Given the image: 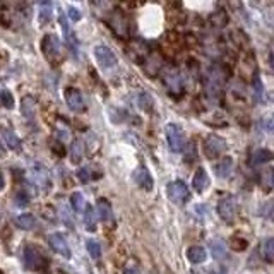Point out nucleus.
<instances>
[{
	"label": "nucleus",
	"instance_id": "nucleus-32",
	"mask_svg": "<svg viewBox=\"0 0 274 274\" xmlns=\"http://www.w3.org/2000/svg\"><path fill=\"white\" fill-rule=\"evenodd\" d=\"M78 178L81 180L82 183H89V182H91V178H93L91 170H89L88 166H82V168H79L78 170Z\"/></svg>",
	"mask_w": 274,
	"mask_h": 274
},
{
	"label": "nucleus",
	"instance_id": "nucleus-33",
	"mask_svg": "<svg viewBox=\"0 0 274 274\" xmlns=\"http://www.w3.org/2000/svg\"><path fill=\"white\" fill-rule=\"evenodd\" d=\"M67 16H69V19H71V21H74V22H79L82 19L81 11H79V9H76V7H72V5H69V7H67Z\"/></svg>",
	"mask_w": 274,
	"mask_h": 274
},
{
	"label": "nucleus",
	"instance_id": "nucleus-24",
	"mask_svg": "<svg viewBox=\"0 0 274 274\" xmlns=\"http://www.w3.org/2000/svg\"><path fill=\"white\" fill-rule=\"evenodd\" d=\"M209 247H211L213 255H215L216 260L226 259V247H225V243H223L221 240H213V242L209 243Z\"/></svg>",
	"mask_w": 274,
	"mask_h": 274
},
{
	"label": "nucleus",
	"instance_id": "nucleus-10",
	"mask_svg": "<svg viewBox=\"0 0 274 274\" xmlns=\"http://www.w3.org/2000/svg\"><path fill=\"white\" fill-rule=\"evenodd\" d=\"M132 178H134V182H136V185L141 187V189L146 190V192H151L153 187H155V180H153L151 173H149V170L146 168L144 165H139L136 170H134Z\"/></svg>",
	"mask_w": 274,
	"mask_h": 274
},
{
	"label": "nucleus",
	"instance_id": "nucleus-5",
	"mask_svg": "<svg viewBox=\"0 0 274 274\" xmlns=\"http://www.w3.org/2000/svg\"><path fill=\"white\" fill-rule=\"evenodd\" d=\"M216 211H218L219 218L225 223H233V219H235V216H236V199L232 194H225V196L218 200Z\"/></svg>",
	"mask_w": 274,
	"mask_h": 274
},
{
	"label": "nucleus",
	"instance_id": "nucleus-16",
	"mask_svg": "<svg viewBox=\"0 0 274 274\" xmlns=\"http://www.w3.org/2000/svg\"><path fill=\"white\" fill-rule=\"evenodd\" d=\"M96 213H98L99 219L101 221H110L112 219V204H110L108 199H105V197H99L98 200H96Z\"/></svg>",
	"mask_w": 274,
	"mask_h": 274
},
{
	"label": "nucleus",
	"instance_id": "nucleus-19",
	"mask_svg": "<svg viewBox=\"0 0 274 274\" xmlns=\"http://www.w3.org/2000/svg\"><path fill=\"white\" fill-rule=\"evenodd\" d=\"M33 180H35V185L38 189H46L50 185V175L43 166H36L33 170Z\"/></svg>",
	"mask_w": 274,
	"mask_h": 274
},
{
	"label": "nucleus",
	"instance_id": "nucleus-37",
	"mask_svg": "<svg viewBox=\"0 0 274 274\" xmlns=\"http://www.w3.org/2000/svg\"><path fill=\"white\" fill-rule=\"evenodd\" d=\"M4 189V175H2V173H0V190Z\"/></svg>",
	"mask_w": 274,
	"mask_h": 274
},
{
	"label": "nucleus",
	"instance_id": "nucleus-35",
	"mask_svg": "<svg viewBox=\"0 0 274 274\" xmlns=\"http://www.w3.org/2000/svg\"><path fill=\"white\" fill-rule=\"evenodd\" d=\"M123 274H139V267L136 266V262H127L123 267Z\"/></svg>",
	"mask_w": 274,
	"mask_h": 274
},
{
	"label": "nucleus",
	"instance_id": "nucleus-15",
	"mask_svg": "<svg viewBox=\"0 0 274 274\" xmlns=\"http://www.w3.org/2000/svg\"><path fill=\"white\" fill-rule=\"evenodd\" d=\"M206 259H208V252H206L204 247L192 245L187 249V260H189L190 264H202Z\"/></svg>",
	"mask_w": 274,
	"mask_h": 274
},
{
	"label": "nucleus",
	"instance_id": "nucleus-27",
	"mask_svg": "<svg viewBox=\"0 0 274 274\" xmlns=\"http://www.w3.org/2000/svg\"><path fill=\"white\" fill-rule=\"evenodd\" d=\"M86 249H88V254L91 255V259H95V260H98V259H101V245H99L96 240H88L86 242Z\"/></svg>",
	"mask_w": 274,
	"mask_h": 274
},
{
	"label": "nucleus",
	"instance_id": "nucleus-20",
	"mask_svg": "<svg viewBox=\"0 0 274 274\" xmlns=\"http://www.w3.org/2000/svg\"><path fill=\"white\" fill-rule=\"evenodd\" d=\"M260 255H262V259L266 260L267 264L274 262V238L273 236H269V238H266L260 243Z\"/></svg>",
	"mask_w": 274,
	"mask_h": 274
},
{
	"label": "nucleus",
	"instance_id": "nucleus-13",
	"mask_svg": "<svg viewBox=\"0 0 274 274\" xmlns=\"http://www.w3.org/2000/svg\"><path fill=\"white\" fill-rule=\"evenodd\" d=\"M165 84L172 95H182L183 91V81L176 71H172L165 76Z\"/></svg>",
	"mask_w": 274,
	"mask_h": 274
},
{
	"label": "nucleus",
	"instance_id": "nucleus-34",
	"mask_svg": "<svg viewBox=\"0 0 274 274\" xmlns=\"http://www.w3.org/2000/svg\"><path fill=\"white\" fill-rule=\"evenodd\" d=\"M254 91H255V99L259 101V99H262V81H260L259 78L254 81Z\"/></svg>",
	"mask_w": 274,
	"mask_h": 274
},
{
	"label": "nucleus",
	"instance_id": "nucleus-26",
	"mask_svg": "<svg viewBox=\"0 0 274 274\" xmlns=\"http://www.w3.org/2000/svg\"><path fill=\"white\" fill-rule=\"evenodd\" d=\"M71 204H72V209H74L76 213H82L86 208V200H84V196H82L81 192H74L71 197Z\"/></svg>",
	"mask_w": 274,
	"mask_h": 274
},
{
	"label": "nucleus",
	"instance_id": "nucleus-3",
	"mask_svg": "<svg viewBox=\"0 0 274 274\" xmlns=\"http://www.w3.org/2000/svg\"><path fill=\"white\" fill-rule=\"evenodd\" d=\"M24 266L29 271H41L46 267V259L36 245L24 247Z\"/></svg>",
	"mask_w": 274,
	"mask_h": 274
},
{
	"label": "nucleus",
	"instance_id": "nucleus-30",
	"mask_svg": "<svg viewBox=\"0 0 274 274\" xmlns=\"http://www.w3.org/2000/svg\"><path fill=\"white\" fill-rule=\"evenodd\" d=\"M260 183L264 185V190L269 192L271 187H273V172H271V168H267L266 172L260 175Z\"/></svg>",
	"mask_w": 274,
	"mask_h": 274
},
{
	"label": "nucleus",
	"instance_id": "nucleus-9",
	"mask_svg": "<svg viewBox=\"0 0 274 274\" xmlns=\"http://www.w3.org/2000/svg\"><path fill=\"white\" fill-rule=\"evenodd\" d=\"M48 245L52 247L53 252L62 255L63 259H71L72 257L71 247H69V243H67L65 236H63L62 233H52V235L48 236Z\"/></svg>",
	"mask_w": 274,
	"mask_h": 274
},
{
	"label": "nucleus",
	"instance_id": "nucleus-31",
	"mask_svg": "<svg viewBox=\"0 0 274 274\" xmlns=\"http://www.w3.org/2000/svg\"><path fill=\"white\" fill-rule=\"evenodd\" d=\"M247 247H249L247 240L240 238V236H233V238H232V249L235 250V252H243Z\"/></svg>",
	"mask_w": 274,
	"mask_h": 274
},
{
	"label": "nucleus",
	"instance_id": "nucleus-11",
	"mask_svg": "<svg viewBox=\"0 0 274 274\" xmlns=\"http://www.w3.org/2000/svg\"><path fill=\"white\" fill-rule=\"evenodd\" d=\"M209 185H211V180H209L208 172H206L204 168H197L196 173H194V176H192L194 190H196L197 194H202L209 189Z\"/></svg>",
	"mask_w": 274,
	"mask_h": 274
},
{
	"label": "nucleus",
	"instance_id": "nucleus-2",
	"mask_svg": "<svg viewBox=\"0 0 274 274\" xmlns=\"http://www.w3.org/2000/svg\"><path fill=\"white\" fill-rule=\"evenodd\" d=\"M165 132H166V142H168L170 149L173 153H182L187 144L185 132H183L182 127L176 125V123H168Z\"/></svg>",
	"mask_w": 274,
	"mask_h": 274
},
{
	"label": "nucleus",
	"instance_id": "nucleus-25",
	"mask_svg": "<svg viewBox=\"0 0 274 274\" xmlns=\"http://www.w3.org/2000/svg\"><path fill=\"white\" fill-rule=\"evenodd\" d=\"M21 108H22V115H24L26 118L31 120L33 117H35V113H36V103H35V99L29 98V96H28V98H24V99H22Z\"/></svg>",
	"mask_w": 274,
	"mask_h": 274
},
{
	"label": "nucleus",
	"instance_id": "nucleus-4",
	"mask_svg": "<svg viewBox=\"0 0 274 274\" xmlns=\"http://www.w3.org/2000/svg\"><path fill=\"white\" fill-rule=\"evenodd\" d=\"M166 196H168V199L172 200L173 204L182 206V204H185L187 200H189L190 192H189V187H187L182 180H173V182H170L168 187H166Z\"/></svg>",
	"mask_w": 274,
	"mask_h": 274
},
{
	"label": "nucleus",
	"instance_id": "nucleus-22",
	"mask_svg": "<svg viewBox=\"0 0 274 274\" xmlns=\"http://www.w3.org/2000/svg\"><path fill=\"white\" fill-rule=\"evenodd\" d=\"M84 226L88 232H96V211L91 206L84 208Z\"/></svg>",
	"mask_w": 274,
	"mask_h": 274
},
{
	"label": "nucleus",
	"instance_id": "nucleus-18",
	"mask_svg": "<svg viewBox=\"0 0 274 274\" xmlns=\"http://www.w3.org/2000/svg\"><path fill=\"white\" fill-rule=\"evenodd\" d=\"M232 170H233V159L230 158V156L221 158L215 166V173H216V176H219V178H226V176L232 173Z\"/></svg>",
	"mask_w": 274,
	"mask_h": 274
},
{
	"label": "nucleus",
	"instance_id": "nucleus-1",
	"mask_svg": "<svg viewBox=\"0 0 274 274\" xmlns=\"http://www.w3.org/2000/svg\"><path fill=\"white\" fill-rule=\"evenodd\" d=\"M204 156L208 159H215L219 158L221 155H225L226 149H228V144L223 137L216 136V134H209L206 139H204Z\"/></svg>",
	"mask_w": 274,
	"mask_h": 274
},
{
	"label": "nucleus",
	"instance_id": "nucleus-14",
	"mask_svg": "<svg viewBox=\"0 0 274 274\" xmlns=\"http://www.w3.org/2000/svg\"><path fill=\"white\" fill-rule=\"evenodd\" d=\"M53 18V2L52 0H38V22L48 24Z\"/></svg>",
	"mask_w": 274,
	"mask_h": 274
},
{
	"label": "nucleus",
	"instance_id": "nucleus-28",
	"mask_svg": "<svg viewBox=\"0 0 274 274\" xmlns=\"http://www.w3.org/2000/svg\"><path fill=\"white\" fill-rule=\"evenodd\" d=\"M0 105L9 110L14 108V96H12L11 91H7V89H2V91H0Z\"/></svg>",
	"mask_w": 274,
	"mask_h": 274
},
{
	"label": "nucleus",
	"instance_id": "nucleus-23",
	"mask_svg": "<svg viewBox=\"0 0 274 274\" xmlns=\"http://www.w3.org/2000/svg\"><path fill=\"white\" fill-rule=\"evenodd\" d=\"M273 159V153L269 149H257L252 155V163L254 165H264V163H269Z\"/></svg>",
	"mask_w": 274,
	"mask_h": 274
},
{
	"label": "nucleus",
	"instance_id": "nucleus-8",
	"mask_svg": "<svg viewBox=\"0 0 274 274\" xmlns=\"http://www.w3.org/2000/svg\"><path fill=\"white\" fill-rule=\"evenodd\" d=\"M63 98H65L67 106L72 110V112H84L86 110V98L78 88H67L63 93Z\"/></svg>",
	"mask_w": 274,
	"mask_h": 274
},
{
	"label": "nucleus",
	"instance_id": "nucleus-6",
	"mask_svg": "<svg viewBox=\"0 0 274 274\" xmlns=\"http://www.w3.org/2000/svg\"><path fill=\"white\" fill-rule=\"evenodd\" d=\"M39 48H41L43 55H45L50 62L60 59V55H62V43H60V39L57 38L55 35H52V33L43 36L41 43H39Z\"/></svg>",
	"mask_w": 274,
	"mask_h": 274
},
{
	"label": "nucleus",
	"instance_id": "nucleus-21",
	"mask_svg": "<svg viewBox=\"0 0 274 274\" xmlns=\"http://www.w3.org/2000/svg\"><path fill=\"white\" fill-rule=\"evenodd\" d=\"M69 156H71V161L74 163V165H79V163L82 161V158H84V142L79 141V139L72 142Z\"/></svg>",
	"mask_w": 274,
	"mask_h": 274
},
{
	"label": "nucleus",
	"instance_id": "nucleus-36",
	"mask_svg": "<svg viewBox=\"0 0 274 274\" xmlns=\"http://www.w3.org/2000/svg\"><path fill=\"white\" fill-rule=\"evenodd\" d=\"M5 156V148H4V144H2V141H0V159L4 158Z\"/></svg>",
	"mask_w": 274,
	"mask_h": 274
},
{
	"label": "nucleus",
	"instance_id": "nucleus-29",
	"mask_svg": "<svg viewBox=\"0 0 274 274\" xmlns=\"http://www.w3.org/2000/svg\"><path fill=\"white\" fill-rule=\"evenodd\" d=\"M139 106H141L144 112H151V108H153V96L148 95V93H142V95L139 96Z\"/></svg>",
	"mask_w": 274,
	"mask_h": 274
},
{
	"label": "nucleus",
	"instance_id": "nucleus-17",
	"mask_svg": "<svg viewBox=\"0 0 274 274\" xmlns=\"http://www.w3.org/2000/svg\"><path fill=\"white\" fill-rule=\"evenodd\" d=\"M16 226L21 230H26V232H31V230L36 228V218L31 215V213H22L18 218L14 219Z\"/></svg>",
	"mask_w": 274,
	"mask_h": 274
},
{
	"label": "nucleus",
	"instance_id": "nucleus-7",
	"mask_svg": "<svg viewBox=\"0 0 274 274\" xmlns=\"http://www.w3.org/2000/svg\"><path fill=\"white\" fill-rule=\"evenodd\" d=\"M93 53H95L96 62H98V65L101 67V69H113V67L118 63L117 55L108 48V46H103V45L95 46Z\"/></svg>",
	"mask_w": 274,
	"mask_h": 274
},
{
	"label": "nucleus",
	"instance_id": "nucleus-12",
	"mask_svg": "<svg viewBox=\"0 0 274 274\" xmlns=\"http://www.w3.org/2000/svg\"><path fill=\"white\" fill-rule=\"evenodd\" d=\"M0 137H2V141L7 144L9 149H12V151H19V149H21V139H19L18 134L12 129H9V127H0Z\"/></svg>",
	"mask_w": 274,
	"mask_h": 274
}]
</instances>
